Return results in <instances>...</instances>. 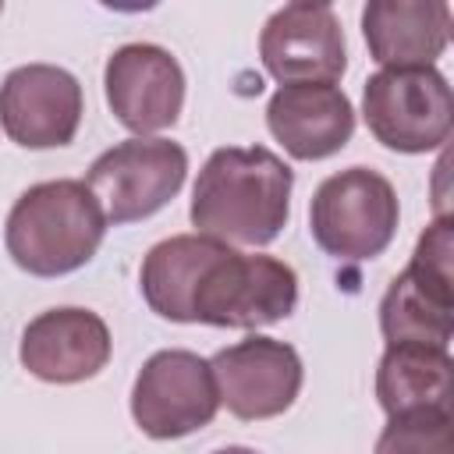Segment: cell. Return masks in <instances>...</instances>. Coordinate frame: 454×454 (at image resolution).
<instances>
[{
    "instance_id": "11",
    "label": "cell",
    "mask_w": 454,
    "mask_h": 454,
    "mask_svg": "<svg viewBox=\"0 0 454 454\" xmlns=\"http://www.w3.org/2000/svg\"><path fill=\"white\" fill-rule=\"evenodd\" d=\"M82 85L67 67L21 64L0 82V128L21 149H60L78 135Z\"/></svg>"
},
{
    "instance_id": "8",
    "label": "cell",
    "mask_w": 454,
    "mask_h": 454,
    "mask_svg": "<svg viewBox=\"0 0 454 454\" xmlns=\"http://www.w3.org/2000/svg\"><path fill=\"white\" fill-rule=\"evenodd\" d=\"M220 394L202 355L167 348L145 358L131 387V419L153 440H181L213 422Z\"/></svg>"
},
{
    "instance_id": "20",
    "label": "cell",
    "mask_w": 454,
    "mask_h": 454,
    "mask_svg": "<svg viewBox=\"0 0 454 454\" xmlns=\"http://www.w3.org/2000/svg\"><path fill=\"white\" fill-rule=\"evenodd\" d=\"M0 11H4V4H0Z\"/></svg>"
},
{
    "instance_id": "10",
    "label": "cell",
    "mask_w": 454,
    "mask_h": 454,
    "mask_svg": "<svg viewBox=\"0 0 454 454\" xmlns=\"http://www.w3.org/2000/svg\"><path fill=\"white\" fill-rule=\"evenodd\" d=\"M103 89L114 117L135 138H156L177 124L184 106V71L177 57L156 43H124L110 53Z\"/></svg>"
},
{
    "instance_id": "1",
    "label": "cell",
    "mask_w": 454,
    "mask_h": 454,
    "mask_svg": "<svg viewBox=\"0 0 454 454\" xmlns=\"http://www.w3.org/2000/svg\"><path fill=\"white\" fill-rule=\"evenodd\" d=\"M294 170L266 145H223L209 153L192 188L195 234L223 245H270L291 216Z\"/></svg>"
},
{
    "instance_id": "14",
    "label": "cell",
    "mask_w": 454,
    "mask_h": 454,
    "mask_svg": "<svg viewBox=\"0 0 454 454\" xmlns=\"http://www.w3.org/2000/svg\"><path fill=\"white\" fill-rule=\"evenodd\" d=\"M270 135L294 160H326L355 135V106L340 85H280L266 106Z\"/></svg>"
},
{
    "instance_id": "5",
    "label": "cell",
    "mask_w": 454,
    "mask_h": 454,
    "mask_svg": "<svg viewBox=\"0 0 454 454\" xmlns=\"http://www.w3.org/2000/svg\"><path fill=\"white\" fill-rule=\"evenodd\" d=\"M450 216L433 220L404 273H397L380 301V330L387 344H429L450 348L454 294H450Z\"/></svg>"
},
{
    "instance_id": "3",
    "label": "cell",
    "mask_w": 454,
    "mask_h": 454,
    "mask_svg": "<svg viewBox=\"0 0 454 454\" xmlns=\"http://www.w3.org/2000/svg\"><path fill=\"white\" fill-rule=\"evenodd\" d=\"M397 216L401 206L394 184L369 167L330 174L309 202V231L316 245L340 262L383 255L397 234Z\"/></svg>"
},
{
    "instance_id": "6",
    "label": "cell",
    "mask_w": 454,
    "mask_h": 454,
    "mask_svg": "<svg viewBox=\"0 0 454 454\" xmlns=\"http://www.w3.org/2000/svg\"><path fill=\"white\" fill-rule=\"evenodd\" d=\"M369 135L394 153H433L454 124V92L436 67H380L362 89Z\"/></svg>"
},
{
    "instance_id": "12",
    "label": "cell",
    "mask_w": 454,
    "mask_h": 454,
    "mask_svg": "<svg viewBox=\"0 0 454 454\" xmlns=\"http://www.w3.org/2000/svg\"><path fill=\"white\" fill-rule=\"evenodd\" d=\"M262 67L280 85H333L348 67L344 28L330 4H284L270 14L259 35Z\"/></svg>"
},
{
    "instance_id": "17",
    "label": "cell",
    "mask_w": 454,
    "mask_h": 454,
    "mask_svg": "<svg viewBox=\"0 0 454 454\" xmlns=\"http://www.w3.org/2000/svg\"><path fill=\"white\" fill-rule=\"evenodd\" d=\"M223 241L202 238V234H174L160 245H153L142 259L138 287L145 305L170 319V323H192V294L202 277V270L223 252Z\"/></svg>"
},
{
    "instance_id": "7",
    "label": "cell",
    "mask_w": 454,
    "mask_h": 454,
    "mask_svg": "<svg viewBox=\"0 0 454 454\" xmlns=\"http://www.w3.org/2000/svg\"><path fill=\"white\" fill-rule=\"evenodd\" d=\"M188 177V153L170 138H128L92 160L85 188L106 223H135L160 213Z\"/></svg>"
},
{
    "instance_id": "15",
    "label": "cell",
    "mask_w": 454,
    "mask_h": 454,
    "mask_svg": "<svg viewBox=\"0 0 454 454\" xmlns=\"http://www.w3.org/2000/svg\"><path fill=\"white\" fill-rule=\"evenodd\" d=\"M362 35L383 67H433L450 39V4L443 0H369Z\"/></svg>"
},
{
    "instance_id": "18",
    "label": "cell",
    "mask_w": 454,
    "mask_h": 454,
    "mask_svg": "<svg viewBox=\"0 0 454 454\" xmlns=\"http://www.w3.org/2000/svg\"><path fill=\"white\" fill-rule=\"evenodd\" d=\"M376 454H454L450 411L394 415L376 440Z\"/></svg>"
},
{
    "instance_id": "9",
    "label": "cell",
    "mask_w": 454,
    "mask_h": 454,
    "mask_svg": "<svg viewBox=\"0 0 454 454\" xmlns=\"http://www.w3.org/2000/svg\"><path fill=\"white\" fill-rule=\"evenodd\" d=\"M209 369L220 404L245 422L284 415L294 404L305 380L298 351L277 337H259V333L231 348H220L209 358Z\"/></svg>"
},
{
    "instance_id": "13",
    "label": "cell",
    "mask_w": 454,
    "mask_h": 454,
    "mask_svg": "<svg viewBox=\"0 0 454 454\" xmlns=\"http://www.w3.org/2000/svg\"><path fill=\"white\" fill-rule=\"evenodd\" d=\"M114 351L103 316L78 305H60L39 312L25 333L18 358L43 383H82L106 369Z\"/></svg>"
},
{
    "instance_id": "2",
    "label": "cell",
    "mask_w": 454,
    "mask_h": 454,
    "mask_svg": "<svg viewBox=\"0 0 454 454\" xmlns=\"http://www.w3.org/2000/svg\"><path fill=\"white\" fill-rule=\"evenodd\" d=\"M106 216L85 181L57 177L25 188L4 227L7 255L32 277H64L82 270L103 245Z\"/></svg>"
},
{
    "instance_id": "16",
    "label": "cell",
    "mask_w": 454,
    "mask_h": 454,
    "mask_svg": "<svg viewBox=\"0 0 454 454\" xmlns=\"http://www.w3.org/2000/svg\"><path fill=\"white\" fill-rule=\"evenodd\" d=\"M450 351L429 344H387L376 369L380 408L394 415L408 411H450Z\"/></svg>"
},
{
    "instance_id": "4",
    "label": "cell",
    "mask_w": 454,
    "mask_h": 454,
    "mask_svg": "<svg viewBox=\"0 0 454 454\" xmlns=\"http://www.w3.org/2000/svg\"><path fill=\"white\" fill-rule=\"evenodd\" d=\"M298 305V273L273 255H245L231 245L202 270L192 294V323L259 330Z\"/></svg>"
},
{
    "instance_id": "19",
    "label": "cell",
    "mask_w": 454,
    "mask_h": 454,
    "mask_svg": "<svg viewBox=\"0 0 454 454\" xmlns=\"http://www.w3.org/2000/svg\"><path fill=\"white\" fill-rule=\"evenodd\" d=\"M213 454H259V450H252V447H220Z\"/></svg>"
}]
</instances>
